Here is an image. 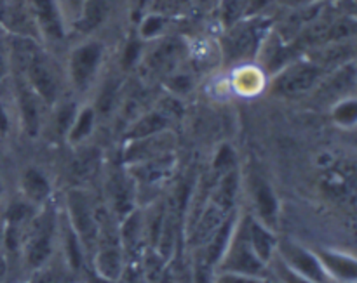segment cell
I'll use <instances>...</instances> for the list:
<instances>
[{"label":"cell","mask_w":357,"mask_h":283,"mask_svg":"<svg viewBox=\"0 0 357 283\" xmlns=\"http://www.w3.org/2000/svg\"><path fill=\"white\" fill-rule=\"evenodd\" d=\"M16 51L17 54L21 56L24 65H26L28 75H30L31 83H33L35 89L38 90V94L47 101L54 99L56 80H54V75H52V72L49 70L47 63L44 61V58H42V56L28 44L17 45Z\"/></svg>","instance_id":"6da1fadb"},{"label":"cell","mask_w":357,"mask_h":283,"mask_svg":"<svg viewBox=\"0 0 357 283\" xmlns=\"http://www.w3.org/2000/svg\"><path fill=\"white\" fill-rule=\"evenodd\" d=\"M101 56V45L96 42H89L84 44L82 47L77 49L72 56V76L75 80L77 86H86L89 82L91 75L96 70L98 63H100Z\"/></svg>","instance_id":"7a4b0ae2"},{"label":"cell","mask_w":357,"mask_h":283,"mask_svg":"<svg viewBox=\"0 0 357 283\" xmlns=\"http://www.w3.org/2000/svg\"><path fill=\"white\" fill-rule=\"evenodd\" d=\"M317 79H319V70L316 66H298V68L289 70L278 80L275 90L286 96H296L309 90Z\"/></svg>","instance_id":"3957f363"},{"label":"cell","mask_w":357,"mask_h":283,"mask_svg":"<svg viewBox=\"0 0 357 283\" xmlns=\"http://www.w3.org/2000/svg\"><path fill=\"white\" fill-rule=\"evenodd\" d=\"M282 250H284L289 263H291L300 273H303L307 278H310V280L317 283L326 282V277H324V271L323 268H321V264L317 263L316 257L310 256L307 250L300 249V247H295V245H284L282 247Z\"/></svg>","instance_id":"277c9868"},{"label":"cell","mask_w":357,"mask_h":283,"mask_svg":"<svg viewBox=\"0 0 357 283\" xmlns=\"http://www.w3.org/2000/svg\"><path fill=\"white\" fill-rule=\"evenodd\" d=\"M68 204L77 232L89 243L94 236V218L91 214L89 204H87V200L80 193H70Z\"/></svg>","instance_id":"5b68a950"},{"label":"cell","mask_w":357,"mask_h":283,"mask_svg":"<svg viewBox=\"0 0 357 283\" xmlns=\"http://www.w3.org/2000/svg\"><path fill=\"white\" fill-rule=\"evenodd\" d=\"M35 14L38 17L42 30L52 38H61V23H59L58 13L54 9V3L51 0H31Z\"/></svg>","instance_id":"8992f818"},{"label":"cell","mask_w":357,"mask_h":283,"mask_svg":"<svg viewBox=\"0 0 357 283\" xmlns=\"http://www.w3.org/2000/svg\"><path fill=\"white\" fill-rule=\"evenodd\" d=\"M227 268H232V270L244 275H258L261 271V261L258 259V256L250 247H246V243H239L234 249V254Z\"/></svg>","instance_id":"52a82bcc"},{"label":"cell","mask_w":357,"mask_h":283,"mask_svg":"<svg viewBox=\"0 0 357 283\" xmlns=\"http://www.w3.org/2000/svg\"><path fill=\"white\" fill-rule=\"evenodd\" d=\"M255 200H257V207L258 212L261 214V218H264L268 225H274L278 204H275L272 190L261 179L255 181Z\"/></svg>","instance_id":"ba28073f"},{"label":"cell","mask_w":357,"mask_h":283,"mask_svg":"<svg viewBox=\"0 0 357 283\" xmlns=\"http://www.w3.org/2000/svg\"><path fill=\"white\" fill-rule=\"evenodd\" d=\"M51 254V235H49L47 226H42L40 232L35 235L28 247V263L31 266H40Z\"/></svg>","instance_id":"9c48e42d"},{"label":"cell","mask_w":357,"mask_h":283,"mask_svg":"<svg viewBox=\"0 0 357 283\" xmlns=\"http://www.w3.org/2000/svg\"><path fill=\"white\" fill-rule=\"evenodd\" d=\"M223 212L225 211H222L218 205H215V207L208 209L204 212V216H202L201 223L197 226V232H195V242H206V240H209L218 232L220 225H222Z\"/></svg>","instance_id":"30bf717a"},{"label":"cell","mask_w":357,"mask_h":283,"mask_svg":"<svg viewBox=\"0 0 357 283\" xmlns=\"http://www.w3.org/2000/svg\"><path fill=\"white\" fill-rule=\"evenodd\" d=\"M100 165V156L96 149L93 152H84L82 155L77 156L72 163V176L79 181H86L94 176Z\"/></svg>","instance_id":"8fae6325"},{"label":"cell","mask_w":357,"mask_h":283,"mask_svg":"<svg viewBox=\"0 0 357 283\" xmlns=\"http://www.w3.org/2000/svg\"><path fill=\"white\" fill-rule=\"evenodd\" d=\"M20 104H21V115H23L24 127H26L28 134L35 136L38 131V106L35 103L33 96L28 92L26 89H21L20 92Z\"/></svg>","instance_id":"7c38bea8"},{"label":"cell","mask_w":357,"mask_h":283,"mask_svg":"<svg viewBox=\"0 0 357 283\" xmlns=\"http://www.w3.org/2000/svg\"><path fill=\"white\" fill-rule=\"evenodd\" d=\"M166 124H167V122H166V118L162 117V115L150 113V115H146L145 118H142L138 124L132 125L129 136H131V138H135V139L150 138V136L157 134V132H160L162 129H166Z\"/></svg>","instance_id":"4fadbf2b"},{"label":"cell","mask_w":357,"mask_h":283,"mask_svg":"<svg viewBox=\"0 0 357 283\" xmlns=\"http://www.w3.org/2000/svg\"><path fill=\"white\" fill-rule=\"evenodd\" d=\"M255 42H257V37H255V31L251 28H241L236 33L232 35L229 44V51L234 58H241V56L250 54L255 49Z\"/></svg>","instance_id":"5bb4252c"},{"label":"cell","mask_w":357,"mask_h":283,"mask_svg":"<svg viewBox=\"0 0 357 283\" xmlns=\"http://www.w3.org/2000/svg\"><path fill=\"white\" fill-rule=\"evenodd\" d=\"M108 13V0H87L84 17L80 21L82 30H93L101 21L105 19Z\"/></svg>","instance_id":"9a60e30c"},{"label":"cell","mask_w":357,"mask_h":283,"mask_svg":"<svg viewBox=\"0 0 357 283\" xmlns=\"http://www.w3.org/2000/svg\"><path fill=\"white\" fill-rule=\"evenodd\" d=\"M251 245L258 259L268 261L274 249V238L260 225H251Z\"/></svg>","instance_id":"2e32d148"},{"label":"cell","mask_w":357,"mask_h":283,"mask_svg":"<svg viewBox=\"0 0 357 283\" xmlns=\"http://www.w3.org/2000/svg\"><path fill=\"white\" fill-rule=\"evenodd\" d=\"M23 186L24 191L28 193V197L33 198V200H42V198L47 197L49 193V184L47 181L42 177V174H38L37 170H28L23 177Z\"/></svg>","instance_id":"e0dca14e"},{"label":"cell","mask_w":357,"mask_h":283,"mask_svg":"<svg viewBox=\"0 0 357 283\" xmlns=\"http://www.w3.org/2000/svg\"><path fill=\"white\" fill-rule=\"evenodd\" d=\"M323 259L338 277H344L347 280H354L356 278V263L352 259L335 256V254H323Z\"/></svg>","instance_id":"ac0fdd59"},{"label":"cell","mask_w":357,"mask_h":283,"mask_svg":"<svg viewBox=\"0 0 357 283\" xmlns=\"http://www.w3.org/2000/svg\"><path fill=\"white\" fill-rule=\"evenodd\" d=\"M178 56V44L176 42H166V44L160 45L159 49L153 51V54L150 56V66L155 70L166 68L171 61Z\"/></svg>","instance_id":"d6986e66"},{"label":"cell","mask_w":357,"mask_h":283,"mask_svg":"<svg viewBox=\"0 0 357 283\" xmlns=\"http://www.w3.org/2000/svg\"><path fill=\"white\" fill-rule=\"evenodd\" d=\"M100 271L108 278H115L121 273V256L115 249H105L98 259Z\"/></svg>","instance_id":"ffe728a7"},{"label":"cell","mask_w":357,"mask_h":283,"mask_svg":"<svg viewBox=\"0 0 357 283\" xmlns=\"http://www.w3.org/2000/svg\"><path fill=\"white\" fill-rule=\"evenodd\" d=\"M236 188H237V179L234 174H229V176L223 179V183L220 184L218 191H216V205H218L222 211H227L232 205L234 197H236Z\"/></svg>","instance_id":"44dd1931"},{"label":"cell","mask_w":357,"mask_h":283,"mask_svg":"<svg viewBox=\"0 0 357 283\" xmlns=\"http://www.w3.org/2000/svg\"><path fill=\"white\" fill-rule=\"evenodd\" d=\"M6 21H7V26L21 31V33H26V31H30V23H28L26 13H24L23 7L17 6V3H10V6L7 7Z\"/></svg>","instance_id":"7402d4cb"},{"label":"cell","mask_w":357,"mask_h":283,"mask_svg":"<svg viewBox=\"0 0 357 283\" xmlns=\"http://www.w3.org/2000/svg\"><path fill=\"white\" fill-rule=\"evenodd\" d=\"M112 193H114L115 207L119 212H128L131 209V191H129L128 184L122 179H115L114 186H112Z\"/></svg>","instance_id":"603a6c76"},{"label":"cell","mask_w":357,"mask_h":283,"mask_svg":"<svg viewBox=\"0 0 357 283\" xmlns=\"http://www.w3.org/2000/svg\"><path fill=\"white\" fill-rule=\"evenodd\" d=\"M91 127H93V111L86 110L82 115L79 117V122H77L75 129L72 132V139L77 141V139H82L84 136L89 134Z\"/></svg>","instance_id":"cb8c5ba5"},{"label":"cell","mask_w":357,"mask_h":283,"mask_svg":"<svg viewBox=\"0 0 357 283\" xmlns=\"http://www.w3.org/2000/svg\"><path fill=\"white\" fill-rule=\"evenodd\" d=\"M115 94H117V82H108L107 87L103 89V94L100 96V101H98V106H100V111L107 113L112 108V103L115 99Z\"/></svg>","instance_id":"d4e9b609"},{"label":"cell","mask_w":357,"mask_h":283,"mask_svg":"<svg viewBox=\"0 0 357 283\" xmlns=\"http://www.w3.org/2000/svg\"><path fill=\"white\" fill-rule=\"evenodd\" d=\"M356 115H357V106L354 101H349V103H344L342 106L337 108L335 111V118L342 124H352L356 120Z\"/></svg>","instance_id":"484cf974"},{"label":"cell","mask_w":357,"mask_h":283,"mask_svg":"<svg viewBox=\"0 0 357 283\" xmlns=\"http://www.w3.org/2000/svg\"><path fill=\"white\" fill-rule=\"evenodd\" d=\"M234 160V153L230 152L229 146H223L222 152H220L218 159H216V169H225L230 165V162Z\"/></svg>","instance_id":"4316f807"},{"label":"cell","mask_w":357,"mask_h":283,"mask_svg":"<svg viewBox=\"0 0 357 283\" xmlns=\"http://www.w3.org/2000/svg\"><path fill=\"white\" fill-rule=\"evenodd\" d=\"M279 273H281V277L284 278L286 283H310V282H307L305 278H302V277H298V275L293 273V271L286 270L284 266H279Z\"/></svg>","instance_id":"83f0119b"},{"label":"cell","mask_w":357,"mask_h":283,"mask_svg":"<svg viewBox=\"0 0 357 283\" xmlns=\"http://www.w3.org/2000/svg\"><path fill=\"white\" fill-rule=\"evenodd\" d=\"M220 283H257L251 278H244V277H223Z\"/></svg>","instance_id":"f1b7e54d"},{"label":"cell","mask_w":357,"mask_h":283,"mask_svg":"<svg viewBox=\"0 0 357 283\" xmlns=\"http://www.w3.org/2000/svg\"><path fill=\"white\" fill-rule=\"evenodd\" d=\"M65 2V6L68 7L70 13H77V10L80 9V6H82L84 0H63Z\"/></svg>","instance_id":"f546056e"},{"label":"cell","mask_w":357,"mask_h":283,"mask_svg":"<svg viewBox=\"0 0 357 283\" xmlns=\"http://www.w3.org/2000/svg\"><path fill=\"white\" fill-rule=\"evenodd\" d=\"M7 131V117L3 113L2 106H0V132H6Z\"/></svg>","instance_id":"4dcf8cb0"},{"label":"cell","mask_w":357,"mask_h":283,"mask_svg":"<svg viewBox=\"0 0 357 283\" xmlns=\"http://www.w3.org/2000/svg\"><path fill=\"white\" fill-rule=\"evenodd\" d=\"M3 70H6V63H3V56L2 52H0V76L3 75Z\"/></svg>","instance_id":"1f68e13d"},{"label":"cell","mask_w":357,"mask_h":283,"mask_svg":"<svg viewBox=\"0 0 357 283\" xmlns=\"http://www.w3.org/2000/svg\"><path fill=\"white\" fill-rule=\"evenodd\" d=\"M3 273H6V264H3V261L0 259V278L3 277Z\"/></svg>","instance_id":"d6a6232c"},{"label":"cell","mask_w":357,"mask_h":283,"mask_svg":"<svg viewBox=\"0 0 357 283\" xmlns=\"http://www.w3.org/2000/svg\"><path fill=\"white\" fill-rule=\"evenodd\" d=\"M0 242H2V232H0Z\"/></svg>","instance_id":"836d02e7"}]
</instances>
